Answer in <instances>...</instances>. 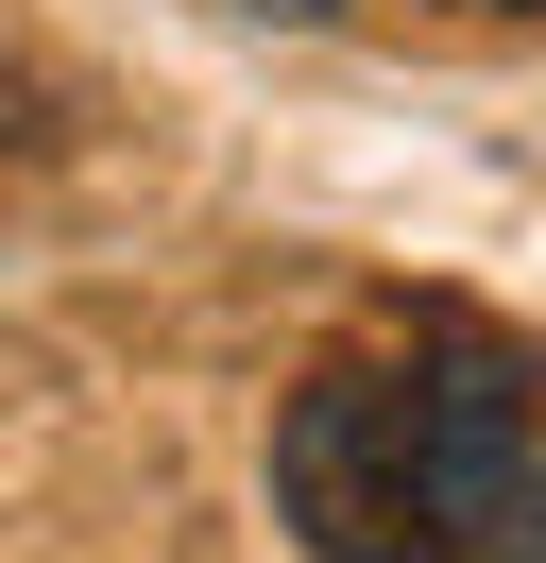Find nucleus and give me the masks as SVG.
<instances>
[{
	"label": "nucleus",
	"mask_w": 546,
	"mask_h": 563,
	"mask_svg": "<svg viewBox=\"0 0 546 563\" xmlns=\"http://www.w3.org/2000/svg\"><path fill=\"white\" fill-rule=\"evenodd\" d=\"M546 444V358L495 342L478 308H393L307 358L273 410V512L307 563H495L512 478Z\"/></svg>",
	"instance_id": "f257e3e1"
},
{
	"label": "nucleus",
	"mask_w": 546,
	"mask_h": 563,
	"mask_svg": "<svg viewBox=\"0 0 546 563\" xmlns=\"http://www.w3.org/2000/svg\"><path fill=\"white\" fill-rule=\"evenodd\" d=\"M273 18H325V0H273Z\"/></svg>",
	"instance_id": "20e7f679"
},
{
	"label": "nucleus",
	"mask_w": 546,
	"mask_h": 563,
	"mask_svg": "<svg viewBox=\"0 0 546 563\" xmlns=\"http://www.w3.org/2000/svg\"><path fill=\"white\" fill-rule=\"evenodd\" d=\"M478 18H546V0H478Z\"/></svg>",
	"instance_id": "7ed1b4c3"
},
{
	"label": "nucleus",
	"mask_w": 546,
	"mask_h": 563,
	"mask_svg": "<svg viewBox=\"0 0 546 563\" xmlns=\"http://www.w3.org/2000/svg\"><path fill=\"white\" fill-rule=\"evenodd\" d=\"M495 563H546V444H529V478H512V529H495Z\"/></svg>",
	"instance_id": "f03ea898"
}]
</instances>
